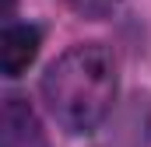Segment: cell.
<instances>
[{"mask_svg": "<svg viewBox=\"0 0 151 147\" xmlns=\"http://www.w3.org/2000/svg\"><path fill=\"white\" fill-rule=\"evenodd\" d=\"M67 4L74 7L77 14H84V18H95V21H99V18H106V14H113L119 0H67Z\"/></svg>", "mask_w": 151, "mask_h": 147, "instance_id": "5", "label": "cell"}, {"mask_svg": "<svg viewBox=\"0 0 151 147\" xmlns=\"http://www.w3.org/2000/svg\"><path fill=\"white\" fill-rule=\"evenodd\" d=\"M42 98L67 133L99 130L116 102V63L109 49L99 42L67 49L42 74Z\"/></svg>", "mask_w": 151, "mask_h": 147, "instance_id": "1", "label": "cell"}, {"mask_svg": "<svg viewBox=\"0 0 151 147\" xmlns=\"http://www.w3.org/2000/svg\"><path fill=\"white\" fill-rule=\"evenodd\" d=\"M42 46V32L35 25H7L0 35V67L7 77H21L32 67Z\"/></svg>", "mask_w": 151, "mask_h": 147, "instance_id": "4", "label": "cell"}, {"mask_svg": "<svg viewBox=\"0 0 151 147\" xmlns=\"http://www.w3.org/2000/svg\"><path fill=\"white\" fill-rule=\"evenodd\" d=\"M0 147H49L39 116L18 95L4 98V112H0Z\"/></svg>", "mask_w": 151, "mask_h": 147, "instance_id": "3", "label": "cell"}, {"mask_svg": "<svg viewBox=\"0 0 151 147\" xmlns=\"http://www.w3.org/2000/svg\"><path fill=\"white\" fill-rule=\"evenodd\" d=\"M151 140V98L148 95H130L119 112L109 119L95 147H148Z\"/></svg>", "mask_w": 151, "mask_h": 147, "instance_id": "2", "label": "cell"}]
</instances>
